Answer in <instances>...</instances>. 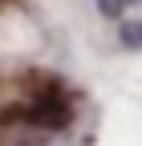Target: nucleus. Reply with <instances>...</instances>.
<instances>
[{
  "label": "nucleus",
  "instance_id": "nucleus-1",
  "mask_svg": "<svg viewBox=\"0 0 142 146\" xmlns=\"http://www.w3.org/2000/svg\"><path fill=\"white\" fill-rule=\"evenodd\" d=\"M118 45L122 49H142V21H138V16H122V21H118Z\"/></svg>",
  "mask_w": 142,
  "mask_h": 146
},
{
  "label": "nucleus",
  "instance_id": "nucleus-2",
  "mask_svg": "<svg viewBox=\"0 0 142 146\" xmlns=\"http://www.w3.org/2000/svg\"><path fill=\"white\" fill-rule=\"evenodd\" d=\"M98 12L110 16V21H122V16H126V4H122V0H98Z\"/></svg>",
  "mask_w": 142,
  "mask_h": 146
},
{
  "label": "nucleus",
  "instance_id": "nucleus-3",
  "mask_svg": "<svg viewBox=\"0 0 142 146\" xmlns=\"http://www.w3.org/2000/svg\"><path fill=\"white\" fill-rule=\"evenodd\" d=\"M122 4H126V8H138V4H142V0H122Z\"/></svg>",
  "mask_w": 142,
  "mask_h": 146
}]
</instances>
